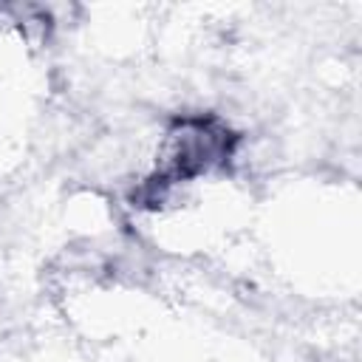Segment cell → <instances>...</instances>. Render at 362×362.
Masks as SVG:
<instances>
[{"label": "cell", "mask_w": 362, "mask_h": 362, "mask_svg": "<svg viewBox=\"0 0 362 362\" xmlns=\"http://www.w3.org/2000/svg\"><path fill=\"white\" fill-rule=\"evenodd\" d=\"M238 136L229 130V124L218 116H181L170 124L161 164L156 173L141 184L139 195L150 204L161 201L164 192L181 181H192L198 175L212 173L215 167L226 164L235 153Z\"/></svg>", "instance_id": "obj_1"}]
</instances>
